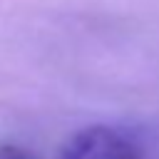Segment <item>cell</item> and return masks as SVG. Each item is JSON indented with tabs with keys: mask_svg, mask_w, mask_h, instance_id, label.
I'll use <instances>...</instances> for the list:
<instances>
[{
	"mask_svg": "<svg viewBox=\"0 0 159 159\" xmlns=\"http://www.w3.org/2000/svg\"><path fill=\"white\" fill-rule=\"evenodd\" d=\"M60 159H142V149L124 132L92 124L75 132L60 149Z\"/></svg>",
	"mask_w": 159,
	"mask_h": 159,
	"instance_id": "obj_1",
	"label": "cell"
},
{
	"mask_svg": "<svg viewBox=\"0 0 159 159\" xmlns=\"http://www.w3.org/2000/svg\"><path fill=\"white\" fill-rule=\"evenodd\" d=\"M0 159H32L22 147L15 144H0Z\"/></svg>",
	"mask_w": 159,
	"mask_h": 159,
	"instance_id": "obj_2",
	"label": "cell"
}]
</instances>
